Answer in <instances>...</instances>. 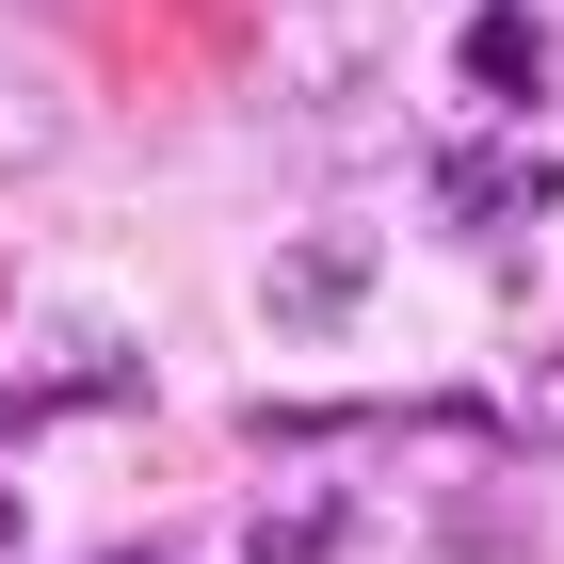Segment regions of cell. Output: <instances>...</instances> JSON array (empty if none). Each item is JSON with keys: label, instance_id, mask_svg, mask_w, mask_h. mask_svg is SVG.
<instances>
[{"label": "cell", "instance_id": "cell-2", "mask_svg": "<svg viewBox=\"0 0 564 564\" xmlns=\"http://www.w3.org/2000/svg\"><path fill=\"white\" fill-rule=\"evenodd\" d=\"M65 145H82V97L33 82V65H0V194H17V177H48Z\"/></svg>", "mask_w": 564, "mask_h": 564}, {"label": "cell", "instance_id": "cell-4", "mask_svg": "<svg viewBox=\"0 0 564 564\" xmlns=\"http://www.w3.org/2000/svg\"><path fill=\"white\" fill-rule=\"evenodd\" d=\"M339 549V500H274L259 532H242V564H323Z\"/></svg>", "mask_w": 564, "mask_h": 564}, {"label": "cell", "instance_id": "cell-5", "mask_svg": "<svg viewBox=\"0 0 564 564\" xmlns=\"http://www.w3.org/2000/svg\"><path fill=\"white\" fill-rule=\"evenodd\" d=\"M532 435H564V355H549V371H532Z\"/></svg>", "mask_w": 564, "mask_h": 564}, {"label": "cell", "instance_id": "cell-1", "mask_svg": "<svg viewBox=\"0 0 564 564\" xmlns=\"http://www.w3.org/2000/svg\"><path fill=\"white\" fill-rule=\"evenodd\" d=\"M355 291H371V226H306V242H274V274H259L274 323H339Z\"/></svg>", "mask_w": 564, "mask_h": 564}, {"label": "cell", "instance_id": "cell-3", "mask_svg": "<svg viewBox=\"0 0 564 564\" xmlns=\"http://www.w3.org/2000/svg\"><path fill=\"white\" fill-rule=\"evenodd\" d=\"M532 82H549V33H532L517 0H484V17H468V97H500V113H532Z\"/></svg>", "mask_w": 564, "mask_h": 564}]
</instances>
